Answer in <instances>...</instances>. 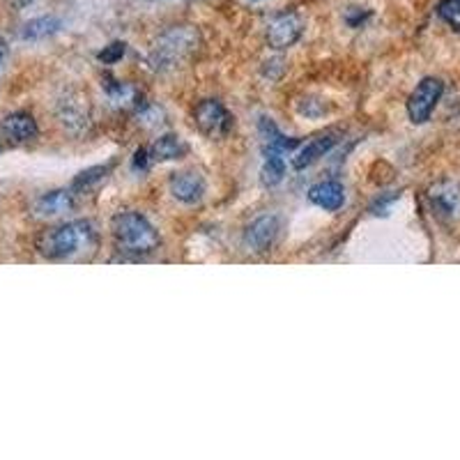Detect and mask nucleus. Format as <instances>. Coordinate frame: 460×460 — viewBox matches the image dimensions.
<instances>
[{
	"instance_id": "nucleus-1",
	"label": "nucleus",
	"mask_w": 460,
	"mask_h": 460,
	"mask_svg": "<svg viewBox=\"0 0 460 460\" xmlns=\"http://www.w3.org/2000/svg\"><path fill=\"white\" fill-rule=\"evenodd\" d=\"M94 244H97V235L90 221H67V224L44 230L37 240V252L53 261H60V258L81 256L90 252Z\"/></svg>"
},
{
	"instance_id": "nucleus-2",
	"label": "nucleus",
	"mask_w": 460,
	"mask_h": 460,
	"mask_svg": "<svg viewBox=\"0 0 460 460\" xmlns=\"http://www.w3.org/2000/svg\"><path fill=\"white\" fill-rule=\"evenodd\" d=\"M111 233L122 252L146 256L159 246L157 228L138 212H120L111 221Z\"/></svg>"
},
{
	"instance_id": "nucleus-3",
	"label": "nucleus",
	"mask_w": 460,
	"mask_h": 460,
	"mask_svg": "<svg viewBox=\"0 0 460 460\" xmlns=\"http://www.w3.org/2000/svg\"><path fill=\"white\" fill-rule=\"evenodd\" d=\"M200 44L199 32L191 26H178L164 32L150 51V65L157 72L175 69L194 56Z\"/></svg>"
},
{
	"instance_id": "nucleus-4",
	"label": "nucleus",
	"mask_w": 460,
	"mask_h": 460,
	"mask_svg": "<svg viewBox=\"0 0 460 460\" xmlns=\"http://www.w3.org/2000/svg\"><path fill=\"white\" fill-rule=\"evenodd\" d=\"M445 94V84L435 76H426L417 84L408 100V115L414 125H424L430 120L433 111L438 109V102Z\"/></svg>"
},
{
	"instance_id": "nucleus-5",
	"label": "nucleus",
	"mask_w": 460,
	"mask_h": 460,
	"mask_svg": "<svg viewBox=\"0 0 460 460\" xmlns=\"http://www.w3.org/2000/svg\"><path fill=\"white\" fill-rule=\"evenodd\" d=\"M194 120L208 138H226L233 129V115L221 102L203 100L194 111Z\"/></svg>"
},
{
	"instance_id": "nucleus-6",
	"label": "nucleus",
	"mask_w": 460,
	"mask_h": 460,
	"mask_svg": "<svg viewBox=\"0 0 460 460\" xmlns=\"http://www.w3.org/2000/svg\"><path fill=\"white\" fill-rule=\"evenodd\" d=\"M429 205L433 215L445 224L460 221V184L454 180H439L429 189Z\"/></svg>"
},
{
	"instance_id": "nucleus-7",
	"label": "nucleus",
	"mask_w": 460,
	"mask_h": 460,
	"mask_svg": "<svg viewBox=\"0 0 460 460\" xmlns=\"http://www.w3.org/2000/svg\"><path fill=\"white\" fill-rule=\"evenodd\" d=\"M302 32V19L297 14H293V12H283V14L274 16L270 28H267V42H270L272 49H277V51H283V49H290L293 44H297Z\"/></svg>"
},
{
	"instance_id": "nucleus-8",
	"label": "nucleus",
	"mask_w": 460,
	"mask_h": 460,
	"mask_svg": "<svg viewBox=\"0 0 460 460\" xmlns=\"http://www.w3.org/2000/svg\"><path fill=\"white\" fill-rule=\"evenodd\" d=\"M281 230V219L277 215H262L253 221L244 233V244L256 253L270 252Z\"/></svg>"
},
{
	"instance_id": "nucleus-9",
	"label": "nucleus",
	"mask_w": 460,
	"mask_h": 460,
	"mask_svg": "<svg viewBox=\"0 0 460 460\" xmlns=\"http://www.w3.org/2000/svg\"><path fill=\"white\" fill-rule=\"evenodd\" d=\"M172 199L180 200L184 205H196L203 200L205 191H208V182L199 171H182L175 172L168 182Z\"/></svg>"
},
{
	"instance_id": "nucleus-10",
	"label": "nucleus",
	"mask_w": 460,
	"mask_h": 460,
	"mask_svg": "<svg viewBox=\"0 0 460 460\" xmlns=\"http://www.w3.org/2000/svg\"><path fill=\"white\" fill-rule=\"evenodd\" d=\"M339 143V138H336V134H320V137L311 138L309 143H304L302 147H297L295 150V157H293V168H297V171H302V168L311 166V164H315L318 159H323L324 155H330L332 147Z\"/></svg>"
},
{
	"instance_id": "nucleus-11",
	"label": "nucleus",
	"mask_w": 460,
	"mask_h": 460,
	"mask_svg": "<svg viewBox=\"0 0 460 460\" xmlns=\"http://www.w3.org/2000/svg\"><path fill=\"white\" fill-rule=\"evenodd\" d=\"M3 134L14 143H28L32 138H37L40 127H37V120L31 113H26V111H14V113H10L3 120Z\"/></svg>"
},
{
	"instance_id": "nucleus-12",
	"label": "nucleus",
	"mask_w": 460,
	"mask_h": 460,
	"mask_svg": "<svg viewBox=\"0 0 460 460\" xmlns=\"http://www.w3.org/2000/svg\"><path fill=\"white\" fill-rule=\"evenodd\" d=\"M309 200L324 212H336L345 203V189L336 180H324L309 189Z\"/></svg>"
},
{
	"instance_id": "nucleus-13",
	"label": "nucleus",
	"mask_w": 460,
	"mask_h": 460,
	"mask_svg": "<svg viewBox=\"0 0 460 460\" xmlns=\"http://www.w3.org/2000/svg\"><path fill=\"white\" fill-rule=\"evenodd\" d=\"M58 120L63 122L72 134H81V131L88 127V109L84 106V100L81 97H74V94H67L65 100H60L58 104Z\"/></svg>"
},
{
	"instance_id": "nucleus-14",
	"label": "nucleus",
	"mask_w": 460,
	"mask_h": 460,
	"mask_svg": "<svg viewBox=\"0 0 460 460\" xmlns=\"http://www.w3.org/2000/svg\"><path fill=\"white\" fill-rule=\"evenodd\" d=\"M258 129H261V137L265 141L262 152H279V155H290L299 147V141L293 137H286L277 125H274L270 118H261L258 122Z\"/></svg>"
},
{
	"instance_id": "nucleus-15",
	"label": "nucleus",
	"mask_w": 460,
	"mask_h": 460,
	"mask_svg": "<svg viewBox=\"0 0 460 460\" xmlns=\"http://www.w3.org/2000/svg\"><path fill=\"white\" fill-rule=\"evenodd\" d=\"M74 208V191L67 189H56L49 194L40 196L35 203L37 217H63Z\"/></svg>"
},
{
	"instance_id": "nucleus-16",
	"label": "nucleus",
	"mask_w": 460,
	"mask_h": 460,
	"mask_svg": "<svg viewBox=\"0 0 460 460\" xmlns=\"http://www.w3.org/2000/svg\"><path fill=\"white\" fill-rule=\"evenodd\" d=\"M184 155H187V143L175 134H164L150 147V157L155 162H175V159H182Z\"/></svg>"
},
{
	"instance_id": "nucleus-17",
	"label": "nucleus",
	"mask_w": 460,
	"mask_h": 460,
	"mask_svg": "<svg viewBox=\"0 0 460 460\" xmlns=\"http://www.w3.org/2000/svg\"><path fill=\"white\" fill-rule=\"evenodd\" d=\"M60 28H63V22L58 16H37V19H32V22L23 26L22 37L23 40H31V42H37V40H47V37L56 35Z\"/></svg>"
},
{
	"instance_id": "nucleus-18",
	"label": "nucleus",
	"mask_w": 460,
	"mask_h": 460,
	"mask_svg": "<svg viewBox=\"0 0 460 460\" xmlns=\"http://www.w3.org/2000/svg\"><path fill=\"white\" fill-rule=\"evenodd\" d=\"M262 155H265V164L261 171L262 184L277 187L286 178V155H279V152H262Z\"/></svg>"
},
{
	"instance_id": "nucleus-19",
	"label": "nucleus",
	"mask_w": 460,
	"mask_h": 460,
	"mask_svg": "<svg viewBox=\"0 0 460 460\" xmlns=\"http://www.w3.org/2000/svg\"><path fill=\"white\" fill-rule=\"evenodd\" d=\"M113 168V164H100V166H93L88 171L79 172L72 182V191H85V189L94 187V184H100L102 180L106 178Z\"/></svg>"
},
{
	"instance_id": "nucleus-20",
	"label": "nucleus",
	"mask_w": 460,
	"mask_h": 460,
	"mask_svg": "<svg viewBox=\"0 0 460 460\" xmlns=\"http://www.w3.org/2000/svg\"><path fill=\"white\" fill-rule=\"evenodd\" d=\"M438 16L451 31L460 32V0H442L438 5Z\"/></svg>"
},
{
	"instance_id": "nucleus-21",
	"label": "nucleus",
	"mask_w": 460,
	"mask_h": 460,
	"mask_svg": "<svg viewBox=\"0 0 460 460\" xmlns=\"http://www.w3.org/2000/svg\"><path fill=\"white\" fill-rule=\"evenodd\" d=\"M297 113L304 115V118H323L327 113V104L320 100H314V97H306V100L297 102Z\"/></svg>"
},
{
	"instance_id": "nucleus-22",
	"label": "nucleus",
	"mask_w": 460,
	"mask_h": 460,
	"mask_svg": "<svg viewBox=\"0 0 460 460\" xmlns=\"http://www.w3.org/2000/svg\"><path fill=\"white\" fill-rule=\"evenodd\" d=\"M125 51H127L125 42H113L97 53V60L104 65H115L118 60H122V58H125Z\"/></svg>"
},
{
	"instance_id": "nucleus-23",
	"label": "nucleus",
	"mask_w": 460,
	"mask_h": 460,
	"mask_svg": "<svg viewBox=\"0 0 460 460\" xmlns=\"http://www.w3.org/2000/svg\"><path fill=\"white\" fill-rule=\"evenodd\" d=\"M150 150H146V147H141V150L134 152V159H131V166H134V171H147V166H150Z\"/></svg>"
},
{
	"instance_id": "nucleus-24",
	"label": "nucleus",
	"mask_w": 460,
	"mask_h": 460,
	"mask_svg": "<svg viewBox=\"0 0 460 460\" xmlns=\"http://www.w3.org/2000/svg\"><path fill=\"white\" fill-rule=\"evenodd\" d=\"M350 14H348V23H350L352 28H359L361 23L367 22L368 19V12H359V7H350Z\"/></svg>"
},
{
	"instance_id": "nucleus-25",
	"label": "nucleus",
	"mask_w": 460,
	"mask_h": 460,
	"mask_svg": "<svg viewBox=\"0 0 460 460\" xmlns=\"http://www.w3.org/2000/svg\"><path fill=\"white\" fill-rule=\"evenodd\" d=\"M3 60H5V44L0 42V65H3Z\"/></svg>"
}]
</instances>
